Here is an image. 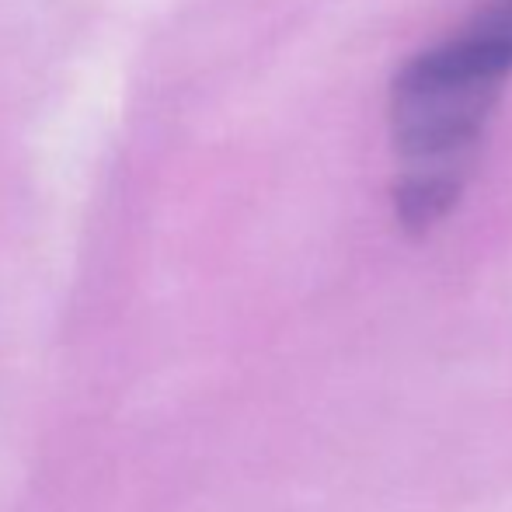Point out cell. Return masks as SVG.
Listing matches in <instances>:
<instances>
[{"mask_svg":"<svg viewBox=\"0 0 512 512\" xmlns=\"http://www.w3.org/2000/svg\"><path fill=\"white\" fill-rule=\"evenodd\" d=\"M446 42L488 77L506 81L512 74V0H488Z\"/></svg>","mask_w":512,"mask_h":512,"instance_id":"obj_1","label":"cell"}]
</instances>
